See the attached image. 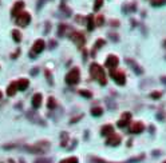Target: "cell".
<instances>
[{
  "instance_id": "24",
  "label": "cell",
  "mask_w": 166,
  "mask_h": 163,
  "mask_svg": "<svg viewBox=\"0 0 166 163\" xmlns=\"http://www.w3.org/2000/svg\"><path fill=\"white\" fill-rule=\"evenodd\" d=\"M79 94H80L82 96H84V98H87V99H88V98H91V95H93V94H91L88 90H80V91H79Z\"/></svg>"
},
{
  "instance_id": "34",
  "label": "cell",
  "mask_w": 166,
  "mask_h": 163,
  "mask_svg": "<svg viewBox=\"0 0 166 163\" xmlns=\"http://www.w3.org/2000/svg\"><path fill=\"white\" fill-rule=\"evenodd\" d=\"M51 42H52V43H50V48H54V47L56 45V43L54 42V40H51Z\"/></svg>"
},
{
  "instance_id": "3",
  "label": "cell",
  "mask_w": 166,
  "mask_h": 163,
  "mask_svg": "<svg viewBox=\"0 0 166 163\" xmlns=\"http://www.w3.org/2000/svg\"><path fill=\"white\" fill-rule=\"evenodd\" d=\"M29 21H31V15H29L28 12H24L23 11V12H20L18 16H16L15 23L20 27H26V26L29 24Z\"/></svg>"
},
{
  "instance_id": "28",
  "label": "cell",
  "mask_w": 166,
  "mask_h": 163,
  "mask_svg": "<svg viewBox=\"0 0 166 163\" xmlns=\"http://www.w3.org/2000/svg\"><path fill=\"white\" fill-rule=\"evenodd\" d=\"M104 23V20H103V16H101L99 15L98 18L95 19V26H102V24Z\"/></svg>"
},
{
  "instance_id": "36",
  "label": "cell",
  "mask_w": 166,
  "mask_h": 163,
  "mask_svg": "<svg viewBox=\"0 0 166 163\" xmlns=\"http://www.w3.org/2000/svg\"><path fill=\"white\" fill-rule=\"evenodd\" d=\"M162 82H165V83H166V77H162Z\"/></svg>"
},
{
  "instance_id": "10",
  "label": "cell",
  "mask_w": 166,
  "mask_h": 163,
  "mask_svg": "<svg viewBox=\"0 0 166 163\" xmlns=\"http://www.w3.org/2000/svg\"><path fill=\"white\" fill-rule=\"evenodd\" d=\"M119 143H120V136L117 135V134H112V135L107 136L106 139V144H109V146H118Z\"/></svg>"
},
{
  "instance_id": "35",
  "label": "cell",
  "mask_w": 166,
  "mask_h": 163,
  "mask_svg": "<svg viewBox=\"0 0 166 163\" xmlns=\"http://www.w3.org/2000/svg\"><path fill=\"white\" fill-rule=\"evenodd\" d=\"M36 72H37V68H35V69H32V75H36Z\"/></svg>"
},
{
  "instance_id": "26",
  "label": "cell",
  "mask_w": 166,
  "mask_h": 163,
  "mask_svg": "<svg viewBox=\"0 0 166 163\" xmlns=\"http://www.w3.org/2000/svg\"><path fill=\"white\" fill-rule=\"evenodd\" d=\"M60 163H78L76 158H67V159H63Z\"/></svg>"
},
{
  "instance_id": "4",
  "label": "cell",
  "mask_w": 166,
  "mask_h": 163,
  "mask_svg": "<svg viewBox=\"0 0 166 163\" xmlns=\"http://www.w3.org/2000/svg\"><path fill=\"white\" fill-rule=\"evenodd\" d=\"M48 147H50V144L47 143V142H42V143H37L35 144V146H31V147H27V151L29 152H35V154H42V152H46L48 150Z\"/></svg>"
},
{
  "instance_id": "19",
  "label": "cell",
  "mask_w": 166,
  "mask_h": 163,
  "mask_svg": "<svg viewBox=\"0 0 166 163\" xmlns=\"http://www.w3.org/2000/svg\"><path fill=\"white\" fill-rule=\"evenodd\" d=\"M102 45H104V40L103 39H98L96 40V43H95V45H94V48H93V52H91V55H95V51L98 50V48H101Z\"/></svg>"
},
{
  "instance_id": "2",
  "label": "cell",
  "mask_w": 166,
  "mask_h": 163,
  "mask_svg": "<svg viewBox=\"0 0 166 163\" xmlns=\"http://www.w3.org/2000/svg\"><path fill=\"white\" fill-rule=\"evenodd\" d=\"M79 79H80V71L79 68L74 67L72 69H70L68 74L66 75V83L68 86H75L79 83Z\"/></svg>"
},
{
  "instance_id": "6",
  "label": "cell",
  "mask_w": 166,
  "mask_h": 163,
  "mask_svg": "<svg viewBox=\"0 0 166 163\" xmlns=\"http://www.w3.org/2000/svg\"><path fill=\"white\" fill-rule=\"evenodd\" d=\"M44 47H46V43H44V40H42V39H37L36 42L34 43V45H32V50H31V56H32V58H34V56L39 55L40 52H43V50H44Z\"/></svg>"
},
{
  "instance_id": "37",
  "label": "cell",
  "mask_w": 166,
  "mask_h": 163,
  "mask_svg": "<svg viewBox=\"0 0 166 163\" xmlns=\"http://www.w3.org/2000/svg\"><path fill=\"white\" fill-rule=\"evenodd\" d=\"M0 98H1V91H0Z\"/></svg>"
},
{
  "instance_id": "23",
  "label": "cell",
  "mask_w": 166,
  "mask_h": 163,
  "mask_svg": "<svg viewBox=\"0 0 166 163\" xmlns=\"http://www.w3.org/2000/svg\"><path fill=\"white\" fill-rule=\"evenodd\" d=\"M66 29H67V26L60 24V26H59V32H58L59 36H64V35H66Z\"/></svg>"
},
{
  "instance_id": "31",
  "label": "cell",
  "mask_w": 166,
  "mask_h": 163,
  "mask_svg": "<svg viewBox=\"0 0 166 163\" xmlns=\"http://www.w3.org/2000/svg\"><path fill=\"white\" fill-rule=\"evenodd\" d=\"M130 118H131V114H130V112H123V114H122V119L130 120Z\"/></svg>"
},
{
  "instance_id": "11",
  "label": "cell",
  "mask_w": 166,
  "mask_h": 163,
  "mask_svg": "<svg viewBox=\"0 0 166 163\" xmlns=\"http://www.w3.org/2000/svg\"><path fill=\"white\" fill-rule=\"evenodd\" d=\"M23 8H24V3L21 1H16L15 3V5H13V8H12V11H11V15L12 16H18L20 12H23Z\"/></svg>"
},
{
  "instance_id": "7",
  "label": "cell",
  "mask_w": 166,
  "mask_h": 163,
  "mask_svg": "<svg viewBox=\"0 0 166 163\" xmlns=\"http://www.w3.org/2000/svg\"><path fill=\"white\" fill-rule=\"evenodd\" d=\"M70 37H71V40L75 43L76 45H84V43H86V37L83 36V34L82 32H79V31H74V32H71V35H70Z\"/></svg>"
},
{
  "instance_id": "13",
  "label": "cell",
  "mask_w": 166,
  "mask_h": 163,
  "mask_svg": "<svg viewBox=\"0 0 166 163\" xmlns=\"http://www.w3.org/2000/svg\"><path fill=\"white\" fill-rule=\"evenodd\" d=\"M28 84H29V82H28V79H26V77H21V79H19L18 82H16V86H18V90H20V91L27 90Z\"/></svg>"
},
{
  "instance_id": "5",
  "label": "cell",
  "mask_w": 166,
  "mask_h": 163,
  "mask_svg": "<svg viewBox=\"0 0 166 163\" xmlns=\"http://www.w3.org/2000/svg\"><path fill=\"white\" fill-rule=\"evenodd\" d=\"M110 76L112 77V80L118 83L119 86H123L126 83V75L122 71H117V69H111L110 71Z\"/></svg>"
},
{
  "instance_id": "21",
  "label": "cell",
  "mask_w": 166,
  "mask_h": 163,
  "mask_svg": "<svg viewBox=\"0 0 166 163\" xmlns=\"http://www.w3.org/2000/svg\"><path fill=\"white\" fill-rule=\"evenodd\" d=\"M12 37H13V40H15L16 43H19L21 40V34L18 31V29H13L12 31Z\"/></svg>"
},
{
  "instance_id": "1",
  "label": "cell",
  "mask_w": 166,
  "mask_h": 163,
  "mask_svg": "<svg viewBox=\"0 0 166 163\" xmlns=\"http://www.w3.org/2000/svg\"><path fill=\"white\" fill-rule=\"evenodd\" d=\"M90 74H91V77H94L95 80H98L101 86H104L107 83V79H106V75H104L103 68H102L98 63H93L90 66Z\"/></svg>"
},
{
  "instance_id": "27",
  "label": "cell",
  "mask_w": 166,
  "mask_h": 163,
  "mask_svg": "<svg viewBox=\"0 0 166 163\" xmlns=\"http://www.w3.org/2000/svg\"><path fill=\"white\" fill-rule=\"evenodd\" d=\"M166 0H151V4L154 5V7H157V5H162L165 4Z\"/></svg>"
},
{
  "instance_id": "38",
  "label": "cell",
  "mask_w": 166,
  "mask_h": 163,
  "mask_svg": "<svg viewBox=\"0 0 166 163\" xmlns=\"http://www.w3.org/2000/svg\"><path fill=\"white\" fill-rule=\"evenodd\" d=\"M163 163H166V160H165V162H163Z\"/></svg>"
},
{
  "instance_id": "16",
  "label": "cell",
  "mask_w": 166,
  "mask_h": 163,
  "mask_svg": "<svg viewBox=\"0 0 166 163\" xmlns=\"http://www.w3.org/2000/svg\"><path fill=\"white\" fill-rule=\"evenodd\" d=\"M142 158H143V155H141L139 158H133V159L127 160V162H122V163H134V162H138V160H141ZM91 162H93V163H107V162H103L102 159H98V158H93V159H91Z\"/></svg>"
},
{
  "instance_id": "33",
  "label": "cell",
  "mask_w": 166,
  "mask_h": 163,
  "mask_svg": "<svg viewBox=\"0 0 166 163\" xmlns=\"http://www.w3.org/2000/svg\"><path fill=\"white\" fill-rule=\"evenodd\" d=\"M35 163H51V159H37Z\"/></svg>"
},
{
  "instance_id": "12",
  "label": "cell",
  "mask_w": 166,
  "mask_h": 163,
  "mask_svg": "<svg viewBox=\"0 0 166 163\" xmlns=\"http://www.w3.org/2000/svg\"><path fill=\"white\" fill-rule=\"evenodd\" d=\"M42 99H43V98H42V95H40V94H35V95L32 96L31 104H32V107H34L35 110L40 107V104H42Z\"/></svg>"
},
{
  "instance_id": "32",
  "label": "cell",
  "mask_w": 166,
  "mask_h": 163,
  "mask_svg": "<svg viewBox=\"0 0 166 163\" xmlns=\"http://www.w3.org/2000/svg\"><path fill=\"white\" fill-rule=\"evenodd\" d=\"M62 136H63V140H62V146H66L67 139H68V138H67V134H66V132H63V134H62Z\"/></svg>"
},
{
  "instance_id": "29",
  "label": "cell",
  "mask_w": 166,
  "mask_h": 163,
  "mask_svg": "<svg viewBox=\"0 0 166 163\" xmlns=\"http://www.w3.org/2000/svg\"><path fill=\"white\" fill-rule=\"evenodd\" d=\"M129 124V120L127 119H122V120H119V122H118V127H126V126Z\"/></svg>"
},
{
  "instance_id": "30",
  "label": "cell",
  "mask_w": 166,
  "mask_h": 163,
  "mask_svg": "<svg viewBox=\"0 0 166 163\" xmlns=\"http://www.w3.org/2000/svg\"><path fill=\"white\" fill-rule=\"evenodd\" d=\"M150 96H151L153 99H159L161 98V92H159V91H153Z\"/></svg>"
},
{
  "instance_id": "14",
  "label": "cell",
  "mask_w": 166,
  "mask_h": 163,
  "mask_svg": "<svg viewBox=\"0 0 166 163\" xmlns=\"http://www.w3.org/2000/svg\"><path fill=\"white\" fill-rule=\"evenodd\" d=\"M102 135L103 136H110V135H112L114 134V127H112L111 124H106V126H103L102 127Z\"/></svg>"
},
{
  "instance_id": "20",
  "label": "cell",
  "mask_w": 166,
  "mask_h": 163,
  "mask_svg": "<svg viewBox=\"0 0 166 163\" xmlns=\"http://www.w3.org/2000/svg\"><path fill=\"white\" fill-rule=\"evenodd\" d=\"M91 114H93L94 116H101V115L103 114V108H102V107H93V108H91Z\"/></svg>"
},
{
  "instance_id": "18",
  "label": "cell",
  "mask_w": 166,
  "mask_h": 163,
  "mask_svg": "<svg viewBox=\"0 0 166 163\" xmlns=\"http://www.w3.org/2000/svg\"><path fill=\"white\" fill-rule=\"evenodd\" d=\"M94 26H95V19H94L93 15H90L87 18V29H88V31H93Z\"/></svg>"
},
{
  "instance_id": "22",
  "label": "cell",
  "mask_w": 166,
  "mask_h": 163,
  "mask_svg": "<svg viewBox=\"0 0 166 163\" xmlns=\"http://www.w3.org/2000/svg\"><path fill=\"white\" fill-rule=\"evenodd\" d=\"M47 107L50 110H54L56 107V102H55V99L54 98H48V102H47Z\"/></svg>"
},
{
  "instance_id": "25",
  "label": "cell",
  "mask_w": 166,
  "mask_h": 163,
  "mask_svg": "<svg viewBox=\"0 0 166 163\" xmlns=\"http://www.w3.org/2000/svg\"><path fill=\"white\" fill-rule=\"evenodd\" d=\"M103 4V0H95V4H94V11H98L99 8Z\"/></svg>"
},
{
  "instance_id": "9",
  "label": "cell",
  "mask_w": 166,
  "mask_h": 163,
  "mask_svg": "<svg viewBox=\"0 0 166 163\" xmlns=\"http://www.w3.org/2000/svg\"><path fill=\"white\" fill-rule=\"evenodd\" d=\"M143 130H145V126H143V123H141V122L133 123V124L130 126V128H129V131H130L131 134H141Z\"/></svg>"
},
{
  "instance_id": "15",
  "label": "cell",
  "mask_w": 166,
  "mask_h": 163,
  "mask_svg": "<svg viewBox=\"0 0 166 163\" xmlns=\"http://www.w3.org/2000/svg\"><path fill=\"white\" fill-rule=\"evenodd\" d=\"M127 63H129V66H130L131 68H133V71L135 72L137 75H142V74H143V69H142L141 67L138 66V64H135V63H134L133 60H130V59H127Z\"/></svg>"
},
{
  "instance_id": "17",
  "label": "cell",
  "mask_w": 166,
  "mask_h": 163,
  "mask_svg": "<svg viewBox=\"0 0 166 163\" xmlns=\"http://www.w3.org/2000/svg\"><path fill=\"white\" fill-rule=\"evenodd\" d=\"M16 91H18V86H16V82H12L11 84H8V87H7V95L8 96H13Z\"/></svg>"
},
{
  "instance_id": "8",
  "label": "cell",
  "mask_w": 166,
  "mask_h": 163,
  "mask_svg": "<svg viewBox=\"0 0 166 163\" xmlns=\"http://www.w3.org/2000/svg\"><path fill=\"white\" fill-rule=\"evenodd\" d=\"M118 63H119V59H118V56H115V55H109V56H107L106 66L109 67V68H111V69L117 68Z\"/></svg>"
}]
</instances>
